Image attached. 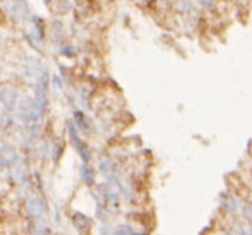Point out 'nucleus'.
Here are the masks:
<instances>
[{
  "label": "nucleus",
  "mask_w": 252,
  "mask_h": 235,
  "mask_svg": "<svg viewBox=\"0 0 252 235\" xmlns=\"http://www.w3.org/2000/svg\"><path fill=\"white\" fill-rule=\"evenodd\" d=\"M101 235H113V230L110 227H103L101 229Z\"/></svg>",
  "instance_id": "9"
},
{
  "label": "nucleus",
  "mask_w": 252,
  "mask_h": 235,
  "mask_svg": "<svg viewBox=\"0 0 252 235\" xmlns=\"http://www.w3.org/2000/svg\"><path fill=\"white\" fill-rule=\"evenodd\" d=\"M81 180H83V184H86L88 187L94 186V170H93V167H90L88 163H84V165L81 167Z\"/></svg>",
  "instance_id": "4"
},
{
  "label": "nucleus",
  "mask_w": 252,
  "mask_h": 235,
  "mask_svg": "<svg viewBox=\"0 0 252 235\" xmlns=\"http://www.w3.org/2000/svg\"><path fill=\"white\" fill-rule=\"evenodd\" d=\"M242 216L247 223H252V202H246L242 206Z\"/></svg>",
  "instance_id": "7"
},
{
  "label": "nucleus",
  "mask_w": 252,
  "mask_h": 235,
  "mask_svg": "<svg viewBox=\"0 0 252 235\" xmlns=\"http://www.w3.org/2000/svg\"><path fill=\"white\" fill-rule=\"evenodd\" d=\"M132 227L124 223V225H119L115 230H113V235H132Z\"/></svg>",
  "instance_id": "6"
},
{
  "label": "nucleus",
  "mask_w": 252,
  "mask_h": 235,
  "mask_svg": "<svg viewBox=\"0 0 252 235\" xmlns=\"http://www.w3.org/2000/svg\"><path fill=\"white\" fill-rule=\"evenodd\" d=\"M223 235H228V234H223Z\"/></svg>",
  "instance_id": "12"
},
{
  "label": "nucleus",
  "mask_w": 252,
  "mask_h": 235,
  "mask_svg": "<svg viewBox=\"0 0 252 235\" xmlns=\"http://www.w3.org/2000/svg\"><path fill=\"white\" fill-rule=\"evenodd\" d=\"M132 235H148V234H144V232H134Z\"/></svg>",
  "instance_id": "11"
},
{
  "label": "nucleus",
  "mask_w": 252,
  "mask_h": 235,
  "mask_svg": "<svg viewBox=\"0 0 252 235\" xmlns=\"http://www.w3.org/2000/svg\"><path fill=\"white\" fill-rule=\"evenodd\" d=\"M31 232H33V235H50V230H48V227L45 225V223H38L34 222L33 225H31Z\"/></svg>",
  "instance_id": "5"
},
{
  "label": "nucleus",
  "mask_w": 252,
  "mask_h": 235,
  "mask_svg": "<svg viewBox=\"0 0 252 235\" xmlns=\"http://www.w3.org/2000/svg\"><path fill=\"white\" fill-rule=\"evenodd\" d=\"M221 206H223V209H225V211L230 213V215H237V213L242 209V208H240L239 198H237V196H233V194H226L225 198H223Z\"/></svg>",
  "instance_id": "3"
},
{
  "label": "nucleus",
  "mask_w": 252,
  "mask_h": 235,
  "mask_svg": "<svg viewBox=\"0 0 252 235\" xmlns=\"http://www.w3.org/2000/svg\"><path fill=\"white\" fill-rule=\"evenodd\" d=\"M72 225L81 235H88L93 223H91V220L88 218L86 215H83V213H74L72 215Z\"/></svg>",
  "instance_id": "2"
},
{
  "label": "nucleus",
  "mask_w": 252,
  "mask_h": 235,
  "mask_svg": "<svg viewBox=\"0 0 252 235\" xmlns=\"http://www.w3.org/2000/svg\"><path fill=\"white\" fill-rule=\"evenodd\" d=\"M201 2H202V5H204L206 9H211V7H215L216 0H201Z\"/></svg>",
  "instance_id": "8"
},
{
  "label": "nucleus",
  "mask_w": 252,
  "mask_h": 235,
  "mask_svg": "<svg viewBox=\"0 0 252 235\" xmlns=\"http://www.w3.org/2000/svg\"><path fill=\"white\" fill-rule=\"evenodd\" d=\"M240 235H252V229H242Z\"/></svg>",
  "instance_id": "10"
},
{
  "label": "nucleus",
  "mask_w": 252,
  "mask_h": 235,
  "mask_svg": "<svg viewBox=\"0 0 252 235\" xmlns=\"http://www.w3.org/2000/svg\"><path fill=\"white\" fill-rule=\"evenodd\" d=\"M24 209H26V215L38 223H45V220H47V216H48V204L43 196L34 194V196H31V198H28L26 204H24Z\"/></svg>",
  "instance_id": "1"
}]
</instances>
